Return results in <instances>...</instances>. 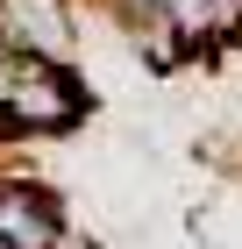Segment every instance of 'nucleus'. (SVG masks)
I'll use <instances>...</instances> for the list:
<instances>
[{
    "label": "nucleus",
    "mask_w": 242,
    "mask_h": 249,
    "mask_svg": "<svg viewBox=\"0 0 242 249\" xmlns=\"http://www.w3.org/2000/svg\"><path fill=\"white\" fill-rule=\"evenodd\" d=\"M57 249H100V242H93V235H78V228H72V235H64Z\"/></svg>",
    "instance_id": "nucleus-7"
},
{
    "label": "nucleus",
    "mask_w": 242,
    "mask_h": 249,
    "mask_svg": "<svg viewBox=\"0 0 242 249\" xmlns=\"http://www.w3.org/2000/svg\"><path fill=\"white\" fill-rule=\"evenodd\" d=\"M64 235H72L64 199H57L43 178L0 164V249H57Z\"/></svg>",
    "instance_id": "nucleus-2"
},
{
    "label": "nucleus",
    "mask_w": 242,
    "mask_h": 249,
    "mask_svg": "<svg viewBox=\"0 0 242 249\" xmlns=\"http://www.w3.org/2000/svg\"><path fill=\"white\" fill-rule=\"evenodd\" d=\"M235 7H242V0H235Z\"/></svg>",
    "instance_id": "nucleus-9"
},
{
    "label": "nucleus",
    "mask_w": 242,
    "mask_h": 249,
    "mask_svg": "<svg viewBox=\"0 0 242 249\" xmlns=\"http://www.w3.org/2000/svg\"><path fill=\"white\" fill-rule=\"evenodd\" d=\"M0 164H7V128H0Z\"/></svg>",
    "instance_id": "nucleus-8"
},
{
    "label": "nucleus",
    "mask_w": 242,
    "mask_h": 249,
    "mask_svg": "<svg viewBox=\"0 0 242 249\" xmlns=\"http://www.w3.org/2000/svg\"><path fill=\"white\" fill-rule=\"evenodd\" d=\"M100 7H107V15H121V21L135 29V21H149L157 7H164V0H100Z\"/></svg>",
    "instance_id": "nucleus-6"
},
{
    "label": "nucleus",
    "mask_w": 242,
    "mask_h": 249,
    "mask_svg": "<svg viewBox=\"0 0 242 249\" xmlns=\"http://www.w3.org/2000/svg\"><path fill=\"white\" fill-rule=\"evenodd\" d=\"M86 107H93V93H86L78 64H36V57H21L15 86H7V100H0L7 157H15L21 142H50V135H72L78 121H86Z\"/></svg>",
    "instance_id": "nucleus-1"
},
{
    "label": "nucleus",
    "mask_w": 242,
    "mask_h": 249,
    "mask_svg": "<svg viewBox=\"0 0 242 249\" xmlns=\"http://www.w3.org/2000/svg\"><path fill=\"white\" fill-rule=\"evenodd\" d=\"M164 21L192 43V64H214L221 50L242 43V7L235 0H164Z\"/></svg>",
    "instance_id": "nucleus-4"
},
{
    "label": "nucleus",
    "mask_w": 242,
    "mask_h": 249,
    "mask_svg": "<svg viewBox=\"0 0 242 249\" xmlns=\"http://www.w3.org/2000/svg\"><path fill=\"white\" fill-rule=\"evenodd\" d=\"M0 43L36 64H72V50H78L72 0H0Z\"/></svg>",
    "instance_id": "nucleus-3"
},
{
    "label": "nucleus",
    "mask_w": 242,
    "mask_h": 249,
    "mask_svg": "<svg viewBox=\"0 0 242 249\" xmlns=\"http://www.w3.org/2000/svg\"><path fill=\"white\" fill-rule=\"evenodd\" d=\"M129 43H135V57H143L149 71H192V43L164 21V7H157L149 21H135V29H129Z\"/></svg>",
    "instance_id": "nucleus-5"
}]
</instances>
